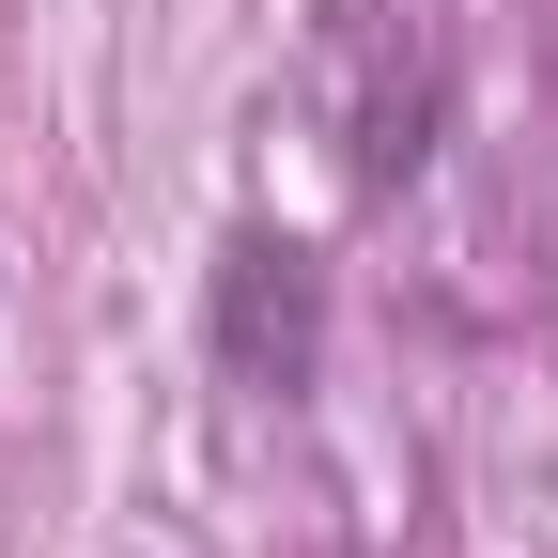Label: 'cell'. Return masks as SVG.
I'll return each mask as SVG.
<instances>
[{"label":"cell","instance_id":"obj_1","mask_svg":"<svg viewBox=\"0 0 558 558\" xmlns=\"http://www.w3.org/2000/svg\"><path fill=\"white\" fill-rule=\"evenodd\" d=\"M311 341H326V264L295 233H233L218 248V357L248 388H311Z\"/></svg>","mask_w":558,"mask_h":558}]
</instances>
